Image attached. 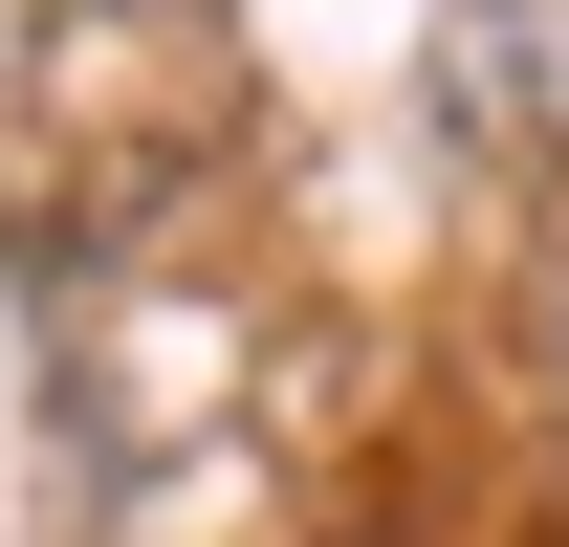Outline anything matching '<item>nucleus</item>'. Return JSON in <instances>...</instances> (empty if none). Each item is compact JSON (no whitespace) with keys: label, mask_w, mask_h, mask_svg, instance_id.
<instances>
[]
</instances>
